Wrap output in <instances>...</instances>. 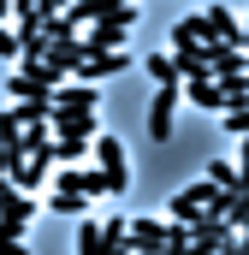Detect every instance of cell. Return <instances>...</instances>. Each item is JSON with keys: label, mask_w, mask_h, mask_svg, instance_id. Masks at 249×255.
Instances as JSON below:
<instances>
[{"label": "cell", "mask_w": 249, "mask_h": 255, "mask_svg": "<svg viewBox=\"0 0 249 255\" xmlns=\"http://www.w3.org/2000/svg\"><path fill=\"white\" fill-rule=\"evenodd\" d=\"M184 48H202V24L196 18H178L172 24V54H184Z\"/></svg>", "instance_id": "cell-14"}, {"label": "cell", "mask_w": 249, "mask_h": 255, "mask_svg": "<svg viewBox=\"0 0 249 255\" xmlns=\"http://www.w3.org/2000/svg\"><path fill=\"white\" fill-rule=\"evenodd\" d=\"M48 208H54L60 220H83V208H89V202H83V196H48Z\"/></svg>", "instance_id": "cell-16"}, {"label": "cell", "mask_w": 249, "mask_h": 255, "mask_svg": "<svg viewBox=\"0 0 249 255\" xmlns=\"http://www.w3.org/2000/svg\"><path fill=\"white\" fill-rule=\"evenodd\" d=\"M95 107H101V89H89V83H60L54 89V113H65V119H95Z\"/></svg>", "instance_id": "cell-7"}, {"label": "cell", "mask_w": 249, "mask_h": 255, "mask_svg": "<svg viewBox=\"0 0 249 255\" xmlns=\"http://www.w3.org/2000/svg\"><path fill=\"white\" fill-rule=\"evenodd\" d=\"M244 48H249V18H244Z\"/></svg>", "instance_id": "cell-22"}, {"label": "cell", "mask_w": 249, "mask_h": 255, "mask_svg": "<svg viewBox=\"0 0 249 255\" xmlns=\"http://www.w3.org/2000/svg\"><path fill=\"white\" fill-rule=\"evenodd\" d=\"M196 24H202V48H244V18L232 6H208V12H196Z\"/></svg>", "instance_id": "cell-4"}, {"label": "cell", "mask_w": 249, "mask_h": 255, "mask_svg": "<svg viewBox=\"0 0 249 255\" xmlns=\"http://www.w3.org/2000/svg\"><path fill=\"white\" fill-rule=\"evenodd\" d=\"M220 130H232V136H249V107H238V113H220Z\"/></svg>", "instance_id": "cell-17"}, {"label": "cell", "mask_w": 249, "mask_h": 255, "mask_svg": "<svg viewBox=\"0 0 249 255\" xmlns=\"http://www.w3.org/2000/svg\"><path fill=\"white\" fill-rule=\"evenodd\" d=\"M83 60H89L83 36H65V42H48V65H54L60 77H71V71H83Z\"/></svg>", "instance_id": "cell-11"}, {"label": "cell", "mask_w": 249, "mask_h": 255, "mask_svg": "<svg viewBox=\"0 0 249 255\" xmlns=\"http://www.w3.org/2000/svg\"><path fill=\"white\" fill-rule=\"evenodd\" d=\"M238 172H244V184H249V136H244V148H238Z\"/></svg>", "instance_id": "cell-20"}, {"label": "cell", "mask_w": 249, "mask_h": 255, "mask_svg": "<svg viewBox=\"0 0 249 255\" xmlns=\"http://www.w3.org/2000/svg\"><path fill=\"white\" fill-rule=\"evenodd\" d=\"M208 77H214V83L249 77V54H244V48H208Z\"/></svg>", "instance_id": "cell-9"}, {"label": "cell", "mask_w": 249, "mask_h": 255, "mask_svg": "<svg viewBox=\"0 0 249 255\" xmlns=\"http://www.w3.org/2000/svg\"><path fill=\"white\" fill-rule=\"evenodd\" d=\"M124 65H130V54H89V60H83V71H77V83H89V89H101L107 77H119Z\"/></svg>", "instance_id": "cell-10"}, {"label": "cell", "mask_w": 249, "mask_h": 255, "mask_svg": "<svg viewBox=\"0 0 249 255\" xmlns=\"http://www.w3.org/2000/svg\"><path fill=\"white\" fill-rule=\"evenodd\" d=\"M60 83H65V77H60L48 60H24L18 77H6V89H12V101H18V107H30V101H54V89H60Z\"/></svg>", "instance_id": "cell-1"}, {"label": "cell", "mask_w": 249, "mask_h": 255, "mask_svg": "<svg viewBox=\"0 0 249 255\" xmlns=\"http://www.w3.org/2000/svg\"><path fill=\"white\" fill-rule=\"evenodd\" d=\"M95 172L107 178V196H124V190H130V154H124V142L113 136V130L95 136Z\"/></svg>", "instance_id": "cell-3"}, {"label": "cell", "mask_w": 249, "mask_h": 255, "mask_svg": "<svg viewBox=\"0 0 249 255\" xmlns=\"http://www.w3.org/2000/svg\"><path fill=\"white\" fill-rule=\"evenodd\" d=\"M54 196H107V178L95 172V166H60V178H54Z\"/></svg>", "instance_id": "cell-8"}, {"label": "cell", "mask_w": 249, "mask_h": 255, "mask_svg": "<svg viewBox=\"0 0 249 255\" xmlns=\"http://www.w3.org/2000/svg\"><path fill=\"white\" fill-rule=\"evenodd\" d=\"M178 101H184V83H172V89H154V101H148V136H154V142H166V136H172Z\"/></svg>", "instance_id": "cell-6"}, {"label": "cell", "mask_w": 249, "mask_h": 255, "mask_svg": "<svg viewBox=\"0 0 249 255\" xmlns=\"http://www.w3.org/2000/svg\"><path fill=\"white\" fill-rule=\"evenodd\" d=\"M77 255H107L101 250V220H77Z\"/></svg>", "instance_id": "cell-15"}, {"label": "cell", "mask_w": 249, "mask_h": 255, "mask_svg": "<svg viewBox=\"0 0 249 255\" xmlns=\"http://www.w3.org/2000/svg\"><path fill=\"white\" fill-rule=\"evenodd\" d=\"M0 255H30V244L18 238V244H0Z\"/></svg>", "instance_id": "cell-21"}, {"label": "cell", "mask_w": 249, "mask_h": 255, "mask_svg": "<svg viewBox=\"0 0 249 255\" xmlns=\"http://www.w3.org/2000/svg\"><path fill=\"white\" fill-rule=\"evenodd\" d=\"M136 24V6H107L95 24H89V36H83V48L89 54H124V30Z\"/></svg>", "instance_id": "cell-2"}, {"label": "cell", "mask_w": 249, "mask_h": 255, "mask_svg": "<svg viewBox=\"0 0 249 255\" xmlns=\"http://www.w3.org/2000/svg\"><path fill=\"white\" fill-rule=\"evenodd\" d=\"M226 226H232L238 238H244V232H249V196H244V202H238V208H232V214H226Z\"/></svg>", "instance_id": "cell-18"}, {"label": "cell", "mask_w": 249, "mask_h": 255, "mask_svg": "<svg viewBox=\"0 0 249 255\" xmlns=\"http://www.w3.org/2000/svg\"><path fill=\"white\" fill-rule=\"evenodd\" d=\"M214 202H220V190H214L208 178H190L184 190H172V202H166V214H172V226H190V220H196V214H208Z\"/></svg>", "instance_id": "cell-5"}, {"label": "cell", "mask_w": 249, "mask_h": 255, "mask_svg": "<svg viewBox=\"0 0 249 255\" xmlns=\"http://www.w3.org/2000/svg\"><path fill=\"white\" fill-rule=\"evenodd\" d=\"M184 95L196 101V107H208V113H226V95H220V83H214V77H196V83H184Z\"/></svg>", "instance_id": "cell-12"}, {"label": "cell", "mask_w": 249, "mask_h": 255, "mask_svg": "<svg viewBox=\"0 0 249 255\" xmlns=\"http://www.w3.org/2000/svg\"><path fill=\"white\" fill-rule=\"evenodd\" d=\"M0 54H24V48H18V30H12V24H0Z\"/></svg>", "instance_id": "cell-19"}, {"label": "cell", "mask_w": 249, "mask_h": 255, "mask_svg": "<svg viewBox=\"0 0 249 255\" xmlns=\"http://www.w3.org/2000/svg\"><path fill=\"white\" fill-rule=\"evenodd\" d=\"M0 178H6V166H0Z\"/></svg>", "instance_id": "cell-23"}, {"label": "cell", "mask_w": 249, "mask_h": 255, "mask_svg": "<svg viewBox=\"0 0 249 255\" xmlns=\"http://www.w3.org/2000/svg\"><path fill=\"white\" fill-rule=\"evenodd\" d=\"M142 71L154 77V89H172V83H184V77H178V65H172V54H148V60H142Z\"/></svg>", "instance_id": "cell-13"}]
</instances>
